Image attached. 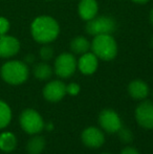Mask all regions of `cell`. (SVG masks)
I'll return each instance as SVG.
<instances>
[{
	"instance_id": "cell-30",
	"label": "cell",
	"mask_w": 153,
	"mask_h": 154,
	"mask_svg": "<svg viewBox=\"0 0 153 154\" xmlns=\"http://www.w3.org/2000/svg\"><path fill=\"white\" fill-rule=\"evenodd\" d=\"M152 94H153V92H152Z\"/></svg>"
},
{
	"instance_id": "cell-12",
	"label": "cell",
	"mask_w": 153,
	"mask_h": 154,
	"mask_svg": "<svg viewBox=\"0 0 153 154\" xmlns=\"http://www.w3.org/2000/svg\"><path fill=\"white\" fill-rule=\"evenodd\" d=\"M99 66V59L93 53H87L81 55V58L78 61V68L83 75H89L96 72Z\"/></svg>"
},
{
	"instance_id": "cell-9",
	"label": "cell",
	"mask_w": 153,
	"mask_h": 154,
	"mask_svg": "<svg viewBox=\"0 0 153 154\" xmlns=\"http://www.w3.org/2000/svg\"><path fill=\"white\" fill-rule=\"evenodd\" d=\"M66 93V85L59 80L50 81L43 88V97L46 101L51 103L61 101Z\"/></svg>"
},
{
	"instance_id": "cell-1",
	"label": "cell",
	"mask_w": 153,
	"mask_h": 154,
	"mask_svg": "<svg viewBox=\"0 0 153 154\" xmlns=\"http://www.w3.org/2000/svg\"><path fill=\"white\" fill-rule=\"evenodd\" d=\"M33 38L41 44H47L57 39L60 32L58 22L50 16H39L31 26Z\"/></svg>"
},
{
	"instance_id": "cell-5",
	"label": "cell",
	"mask_w": 153,
	"mask_h": 154,
	"mask_svg": "<svg viewBox=\"0 0 153 154\" xmlns=\"http://www.w3.org/2000/svg\"><path fill=\"white\" fill-rule=\"evenodd\" d=\"M20 126L26 133L35 135L44 129L45 124L42 116L38 111L34 109H25L20 114Z\"/></svg>"
},
{
	"instance_id": "cell-7",
	"label": "cell",
	"mask_w": 153,
	"mask_h": 154,
	"mask_svg": "<svg viewBox=\"0 0 153 154\" xmlns=\"http://www.w3.org/2000/svg\"><path fill=\"white\" fill-rule=\"evenodd\" d=\"M99 123L101 128L108 133H116L123 127L118 114L112 109L102 110L99 116Z\"/></svg>"
},
{
	"instance_id": "cell-19",
	"label": "cell",
	"mask_w": 153,
	"mask_h": 154,
	"mask_svg": "<svg viewBox=\"0 0 153 154\" xmlns=\"http://www.w3.org/2000/svg\"><path fill=\"white\" fill-rule=\"evenodd\" d=\"M12 120V110L10 106L3 101H0V129H3Z\"/></svg>"
},
{
	"instance_id": "cell-27",
	"label": "cell",
	"mask_w": 153,
	"mask_h": 154,
	"mask_svg": "<svg viewBox=\"0 0 153 154\" xmlns=\"http://www.w3.org/2000/svg\"><path fill=\"white\" fill-rule=\"evenodd\" d=\"M150 43H151V46L153 47V36L151 37V40H150Z\"/></svg>"
},
{
	"instance_id": "cell-24",
	"label": "cell",
	"mask_w": 153,
	"mask_h": 154,
	"mask_svg": "<svg viewBox=\"0 0 153 154\" xmlns=\"http://www.w3.org/2000/svg\"><path fill=\"white\" fill-rule=\"evenodd\" d=\"M121 154H139V152L133 147H126L123 149Z\"/></svg>"
},
{
	"instance_id": "cell-2",
	"label": "cell",
	"mask_w": 153,
	"mask_h": 154,
	"mask_svg": "<svg viewBox=\"0 0 153 154\" xmlns=\"http://www.w3.org/2000/svg\"><path fill=\"white\" fill-rule=\"evenodd\" d=\"M92 53L103 61H111L118 55V44L111 35H98L90 43Z\"/></svg>"
},
{
	"instance_id": "cell-6",
	"label": "cell",
	"mask_w": 153,
	"mask_h": 154,
	"mask_svg": "<svg viewBox=\"0 0 153 154\" xmlns=\"http://www.w3.org/2000/svg\"><path fill=\"white\" fill-rule=\"evenodd\" d=\"M78 68V61L70 53H63L55 61V72L59 78L67 79L72 77Z\"/></svg>"
},
{
	"instance_id": "cell-18",
	"label": "cell",
	"mask_w": 153,
	"mask_h": 154,
	"mask_svg": "<svg viewBox=\"0 0 153 154\" xmlns=\"http://www.w3.org/2000/svg\"><path fill=\"white\" fill-rule=\"evenodd\" d=\"M33 71L35 78H37L38 80H41V81L48 80L53 75V68L50 67V65H48L47 63L44 62L35 65Z\"/></svg>"
},
{
	"instance_id": "cell-20",
	"label": "cell",
	"mask_w": 153,
	"mask_h": 154,
	"mask_svg": "<svg viewBox=\"0 0 153 154\" xmlns=\"http://www.w3.org/2000/svg\"><path fill=\"white\" fill-rule=\"evenodd\" d=\"M116 133L118 134V137H120V140H122L123 143L128 144V143H131L133 140V134H132V132H131V130L128 129V128L122 127Z\"/></svg>"
},
{
	"instance_id": "cell-26",
	"label": "cell",
	"mask_w": 153,
	"mask_h": 154,
	"mask_svg": "<svg viewBox=\"0 0 153 154\" xmlns=\"http://www.w3.org/2000/svg\"><path fill=\"white\" fill-rule=\"evenodd\" d=\"M150 21H151V23L153 25V8L151 10V12H150Z\"/></svg>"
},
{
	"instance_id": "cell-17",
	"label": "cell",
	"mask_w": 153,
	"mask_h": 154,
	"mask_svg": "<svg viewBox=\"0 0 153 154\" xmlns=\"http://www.w3.org/2000/svg\"><path fill=\"white\" fill-rule=\"evenodd\" d=\"M45 138L41 135H37L31 138L26 144V150L29 154H40L45 148Z\"/></svg>"
},
{
	"instance_id": "cell-15",
	"label": "cell",
	"mask_w": 153,
	"mask_h": 154,
	"mask_svg": "<svg viewBox=\"0 0 153 154\" xmlns=\"http://www.w3.org/2000/svg\"><path fill=\"white\" fill-rule=\"evenodd\" d=\"M17 138L12 132H2L0 134V150L3 152H12L16 149Z\"/></svg>"
},
{
	"instance_id": "cell-3",
	"label": "cell",
	"mask_w": 153,
	"mask_h": 154,
	"mask_svg": "<svg viewBox=\"0 0 153 154\" xmlns=\"http://www.w3.org/2000/svg\"><path fill=\"white\" fill-rule=\"evenodd\" d=\"M1 77L6 83L11 85H20L29 78V67L20 61L6 62L1 67Z\"/></svg>"
},
{
	"instance_id": "cell-14",
	"label": "cell",
	"mask_w": 153,
	"mask_h": 154,
	"mask_svg": "<svg viewBox=\"0 0 153 154\" xmlns=\"http://www.w3.org/2000/svg\"><path fill=\"white\" fill-rule=\"evenodd\" d=\"M128 93L137 101H143L149 94V86L142 80H133L128 85Z\"/></svg>"
},
{
	"instance_id": "cell-22",
	"label": "cell",
	"mask_w": 153,
	"mask_h": 154,
	"mask_svg": "<svg viewBox=\"0 0 153 154\" xmlns=\"http://www.w3.org/2000/svg\"><path fill=\"white\" fill-rule=\"evenodd\" d=\"M80 85L77 83H70L66 85V92L70 95H77L80 92Z\"/></svg>"
},
{
	"instance_id": "cell-8",
	"label": "cell",
	"mask_w": 153,
	"mask_h": 154,
	"mask_svg": "<svg viewBox=\"0 0 153 154\" xmlns=\"http://www.w3.org/2000/svg\"><path fill=\"white\" fill-rule=\"evenodd\" d=\"M135 120L141 127L153 129V102L143 100L135 109Z\"/></svg>"
},
{
	"instance_id": "cell-28",
	"label": "cell",
	"mask_w": 153,
	"mask_h": 154,
	"mask_svg": "<svg viewBox=\"0 0 153 154\" xmlns=\"http://www.w3.org/2000/svg\"><path fill=\"white\" fill-rule=\"evenodd\" d=\"M102 154H110V153H102Z\"/></svg>"
},
{
	"instance_id": "cell-16",
	"label": "cell",
	"mask_w": 153,
	"mask_h": 154,
	"mask_svg": "<svg viewBox=\"0 0 153 154\" xmlns=\"http://www.w3.org/2000/svg\"><path fill=\"white\" fill-rule=\"evenodd\" d=\"M70 49L76 55H83L90 49V42L83 36H78L70 42Z\"/></svg>"
},
{
	"instance_id": "cell-11",
	"label": "cell",
	"mask_w": 153,
	"mask_h": 154,
	"mask_svg": "<svg viewBox=\"0 0 153 154\" xmlns=\"http://www.w3.org/2000/svg\"><path fill=\"white\" fill-rule=\"evenodd\" d=\"M19 49H20V43L16 38L6 35L0 36V57H13L18 54Z\"/></svg>"
},
{
	"instance_id": "cell-4",
	"label": "cell",
	"mask_w": 153,
	"mask_h": 154,
	"mask_svg": "<svg viewBox=\"0 0 153 154\" xmlns=\"http://www.w3.org/2000/svg\"><path fill=\"white\" fill-rule=\"evenodd\" d=\"M115 29L116 22L110 16H96L91 20L87 21L85 26L86 32L93 37L98 35H111Z\"/></svg>"
},
{
	"instance_id": "cell-25",
	"label": "cell",
	"mask_w": 153,
	"mask_h": 154,
	"mask_svg": "<svg viewBox=\"0 0 153 154\" xmlns=\"http://www.w3.org/2000/svg\"><path fill=\"white\" fill-rule=\"evenodd\" d=\"M131 1H133L134 3H137V4H145V3H147V2H149V0H131Z\"/></svg>"
},
{
	"instance_id": "cell-13",
	"label": "cell",
	"mask_w": 153,
	"mask_h": 154,
	"mask_svg": "<svg viewBox=\"0 0 153 154\" xmlns=\"http://www.w3.org/2000/svg\"><path fill=\"white\" fill-rule=\"evenodd\" d=\"M99 5L96 0H81L78 5V12L83 20L89 21L96 16Z\"/></svg>"
},
{
	"instance_id": "cell-29",
	"label": "cell",
	"mask_w": 153,
	"mask_h": 154,
	"mask_svg": "<svg viewBox=\"0 0 153 154\" xmlns=\"http://www.w3.org/2000/svg\"><path fill=\"white\" fill-rule=\"evenodd\" d=\"M47 1H50V0H47Z\"/></svg>"
},
{
	"instance_id": "cell-23",
	"label": "cell",
	"mask_w": 153,
	"mask_h": 154,
	"mask_svg": "<svg viewBox=\"0 0 153 154\" xmlns=\"http://www.w3.org/2000/svg\"><path fill=\"white\" fill-rule=\"evenodd\" d=\"M10 29V22L4 17H0V36L5 35Z\"/></svg>"
},
{
	"instance_id": "cell-21",
	"label": "cell",
	"mask_w": 153,
	"mask_h": 154,
	"mask_svg": "<svg viewBox=\"0 0 153 154\" xmlns=\"http://www.w3.org/2000/svg\"><path fill=\"white\" fill-rule=\"evenodd\" d=\"M40 57L43 61H49V60L53 59V57H54L53 47L48 46V45H44V46L40 49Z\"/></svg>"
},
{
	"instance_id": "cell-10",
	"label": "cell",
	"mask_w": 153,
	"mask_h": 154,
	"mask_svg": "<svg viewBox=\"0 0 153 154\" xmlns=\"http://www.w3.org/2000/svg\"><path fill=\"white\" fill-rule=\"evenodd\" d=\"M82 142L88 148H100L105 142L102 130L96 127H88L82 132Z\"/></svg>"
}]
</instances>
